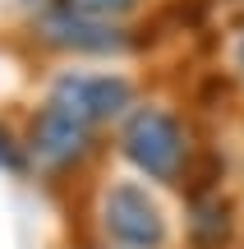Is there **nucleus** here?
<instances>
[{
    "mask_svg": "<svg viewBox=\"0 0 244 249\" xmlns=\"http://www.w3.org/2000/svg\"><path fill=\"white\" fill-rule=\"evenodd\" d=\"M101 231L120 249H162L171 240L166 213L138 180H115L101 194Z\"/></svg>",
    "mask_w": 244,
    "mask_h": 249,
    "instance_id": "obj_1",
    "label": "nucleus"
},
{
    "mask_svg": "<svg viewBox=\"0 0 244 249\" xmlns=\"http://www.w3.org/2000/svg\"><path fill=\"white\" fill-rule=\"evenodd\" d=\"M120 148L147 180H171L184 161V134L162 107H134L120 129Z\"/></svg>",
    "mask_w": 244,
    "mask_h": 249,
    "instance_id": "obj_2",
    "label": "nucleus"
},
{
    "mask_svg": "<svg viewBox=\"0 0 244 249\" xmlns=\"http://www.w3.org/2000/svg\"><path fill=\"white\" fill-rule=\"evenodd\" d=\"M51 102L79 116L83 124H97L129 107V83L120 74H60L51 88Z\"/></svg>",
    "mask_w": 244,
    "mask_h": 249,
    "instance_id": "obj_3",
    "label": "nucleus"
},
{
    "mask_svg": "<svg viewBox=\"0 0 244 249\" xmlns=\"http://www.w3.org/2000/svg\"><path fill=\"white\" fill-rule=\"evenodd\" d=\"M42 37L55 46H69V51H115L120 33L97 14H83V9H51L42 18Z\"/></svg>",
    "mask_w": 244,
    "mask_h": 249,
    "instance_id": "obj_4",
    "label": "nucleus"
},
{
    "mask_svg": "<svg viewBox=\"0 0 244 249\" xmlns=\"http://www.w3.org/2000/svg\"><path fill=\"white\" fill-rule=\"evenodd\" d=\"M88 129H92V124H83L79 116H69V111L55 107V102H46V111L37 116V129H33V152H37V161L60 166V161L79 157L83 143H88Z\"/></svg>",
    "mask_w": 244,
    "mask_h": 249,
    "instance_id": "obj_5",
    "label": "nucleus"
},
{
    "mask_svg": "<svg viewBox=\"0 0 244 249\" xmlns=\"http://www.w3.org/2000/svg\"><path fill=\"white\" fill-rule=\"evenodd\" d=\"M74 9H83V14H97V18H111V14H129V9L138 5V0H69Z\"/></svg>",
    "mask_w": 244,
    "mask_h": 249,
    "instance_id": "obj_6",
    "label": "nucleus"
},
{
    "mask_svg": "<svg viewBox=\"0 0 244 249\" xmlns=\"http://www.w3.org/2000/svg\"><path fill=\"white\" fill-rule=\"evenodd\" d=\"M235 70L244 74V37H240V42H235Z\"/></svg>",
    "mask_w": 244,
    "mask_h": 249,
    "instance_id": "obj_7",
    "label": "nucleus"
},
{
    "mask_svg": "<svg viewBox=\"0 0 244 249\" xmlns=\"http://www.w3.org/2000/svg\"><path fill=\"white\" fill-rule=\"evenodd\" d=\"M0 161H9V139H5V129H0Z\"/></svg>",
    "mask_w": 244,
    "mask_h": 249,
    "instance_id": "obj_8",
    "label": "nucleus"
}]
</instances>
